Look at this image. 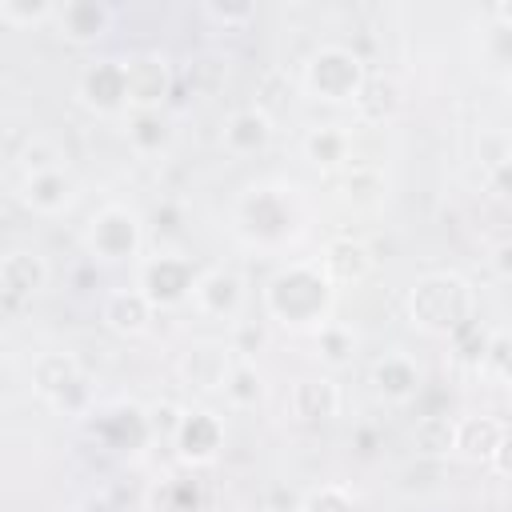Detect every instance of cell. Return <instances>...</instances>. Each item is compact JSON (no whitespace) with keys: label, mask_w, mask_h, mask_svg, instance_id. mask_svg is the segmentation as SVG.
<instances>
[{"label":"cell","mask_w":512,"mask_h":512,"mask_svg":"<svg viewBox=\"0 0 512 512\" xmlns=\"http://www.w3.org/2000/svg\"><path fill=\"white\" fill-rule=\"evenodd\" d=\"M332 280L324 276L320 264H292L284 272L272 276L264 300H268V312L280 320V324H320L332 308Z\"/></svg>","instance_id":"obj_1"},{"label":"cell","mask_w":512,"mask_h":512,"mask_svg":"<svg viewBox=\"0 0 512 512\" xmlns=\"http://www.w3.org/2000/svg\"><path fill=\"white\" fill-rule=\"evenodd\" d=\"M408 312L424 332L452 336L460 324L472 320V288L456 272H432L412 284Z\"/></svg>","instance_id":"obj_2"},{"label":"cell","mask_w":512,"mask_h":512,"mask_svg":"<svg viewBox=\"0 0 512 512\" xmlns=\"http://www.w3.org/2000/svg\"><path fill=\"white\" fill-rule=\"evenodd\" d=\"M364 80H368L364 60L352 48H344V44H324L304 64V88L312 96H320V100H332V104L356 100V92L364 88Z\"/></svg>","instance_id":"obj_3"},{"label":"cell","mask_w":512,"mask_h":512,"mask_svg":"<svg viewBox=\"0 0 512 512\" xmlns=\"http://www.w3.org/2000/svg\"><path fill=\"white\" fill-rule=\"evenodd\" d=\"M32 388L60 412H84L92 404V388L88 376L80 368L76 356L68 352H44L32 364Z\"/></svg>","instance_id":"obj_4"},{"label":"cell","mask_w":512,"mask_h":512,"mask_svg":"<svg viewBox=\"0 0 512 512\" xmlns=\"http://www.w3.org/2000/svg\"><path fill=\"white\" fill-rule=\"evenodd\" d=\"M88 252L100 260H128L140 248V220L124 204H108L88 220Z\"/></svg>","instance_id":"obj_5"},{"label":"cell","mask_w":512,"mask_h":512,"mask_svg":"<svg viewBox=\"0 0 512 512\" xmlns=\"http://www.w3.org/2000/svg\"><path fill=\"white\" fill-rule=\"evenodd\" d=\"M196 280H200V272L192 268V260H184V256H152V260H144L136 288L148 296L152 308H172V304H180V300H188L196 292Z\"/></svg>","instance_id":"obj_6"},{"label":"cell","mask_w":512,"mask_h":512,"mask_svg":"<svg viewBox=\"0 0 512 512\" xmlns=\"http://www.w3.org/2000/svg\"><path fill=\"white\" fill-rule=\"evenodd\" d=\"M80 100L100 116H116L128 108V68L124 60H92L80 72Z\"/></svg>","instance_id":"obj_7"},{"label":"cell","mask_w":512,"mask_h":512,"mask_svg":"<svg viewBox=\"0 0 512 512\" xmlns=\"http://www.w3.org/2000/svg\"><path fill=\"white\" fill-rule=\"evenodd\" d=\"M44 284H48V264L36 252L16 248L0 260V304L8 316H16Z\"/></svg>","instance_id":"obj_8"},{"label":"cell","mask_w":512,"mask_h":512,"mask_svg":"<svg viewBox=\"0 0 512 512\" xmlns=\"http://www.w3.org/2000/svg\"><path fill=\"white\" fill-rule=\"evenodd\" d=\"M232 364H236V360H232V344L224 348V344L204 340V344H192V348L180 356V380H184L188 388H196V392H216V388L228 384Z\"/></svg>","instance_id":"obj_9"},{"label":"cell","mask_w":512,"mask_h":512,"mask_svg":"<svg viewBox=\"0 0 512 512\" xmlns=\"http://www.w3.org/2000/svg\"><path fill=\"white\" fill-rule=\"evenodd\" d=\"M128 68V108L132 112H160L168 88H172V76H168V64L160 56H132L124 60Z\"/></svg>","instance_id":"obj_10"},{"label":"cell","mask_w":512,"mask_h":512,"mask_svg":"<svg viewBox=\"0 0 512 512\" xmlns=\"http://www.w3.org/2000/svg\"><path fill=\"white\" fill-rule=\"evenodd\" d=\"M52 24L72 44H96L112 28V8L100 0H68V4H56Z\"/></svg>","instance_id":"obj_11"},{"label":"cell","mask_w":512,"mask_h":512,"mask_svg":"<svg viewBox=\"0 0 512 512\" xmlns=\"http://www.w3.org/2000/svg\"><path fill=\"white\" fill-rule=\"evenodd\" d=\"M100 420L92 424L100 436H104V444L108 448H116V452H136L148 436H152V428H148V412L144 408H136V404H112V408H104V412H96Z\"/></svg>","instance_id":"obj_12"},{"label":"cell","mask_w":512,"mask_h":512,"mask_svg":"<svg viewBox=\"0 0 512 512\" xmlns=\"http://www.w3.org/2000/svg\"><path fill=\"white\" fill-rule=\"evenodd\" d=\"M176 452H180V460H188V464H208L216 452H220V444H224V428H220V420L212 416V412H184V420H180V428H176Z\"/></svg>","instance_id":"obj_13"},{"label":"cell","mask_w":512,"mask_h":512,"mask_svg":"<svg viewBox=\"0 0 512 512\" xmlns=\"http://www.w3.org/2000/svg\"><path fill=\"white\" fill-rule=\"evenodd\" d=\"M192 296H196V308L208 316H236L244 304V284L228 268H208V272H200Z\"/></svg>","instance_id":"obj_14"},{"label":"cell","mask_w":512,"mask_h":512,"mask_svg":"<svg viewBox=\"0 0 512 512\" xmlns=\"http://www.w3.org/2000/svg\"><path fill=\"white\" fill-rule=\"evenodd\" d=\"M220 140H224V148H228L232 156H252V152H260V148L272 140V116H268L260 104L240 108V112L228 116Z\"/></svg>","instance_id":"obj_15"},{"label":"cell","mask_w":512,"mask_h":512,"mask_svg":"<svg viewBox=\"0 0 512 512\" xmlns=\"http://www.w3.org/2000/svg\"><path fill=\"white\" fill-rule=\"evenodd\" d=\"M292 412L308 424H324L340 412V388L328 380V376H304L292 384V396H288Z\"/></svg>","instance_id":"obj_16"},{"label":"cell","mask_w":512,"mask_h":512,"mask_svg":"<svg viewBox=\"0 0 512 512\" xmlns=\"http://www.w3.org/2000/svg\"><path fill=\"white\" fill-rule=\"evenodd\" d=\"M320 268L332 284H360L368 272H372V248L360 244V240H332L320 256Z\"/></svg>","instance_id":"obj_17"},{"label":"cell","mask_w":512,"mask_h":512,"mask_svg":"<svg viewBox=\"0 0 512 512\" xmlns=\"http://www.w3.org/2000/svg\"><path fill=\"white\" fill-rule=\"evenodd\" d=\"M76 196V180L64 172V168H52V172H36L24 180V204L32 212H44V216H56L72 204Z\"/></svg>","instance_id":"obj_18"},{"label":"cell","mask_w":512,"mask_h":512,"mask_svg":"<svg viewBox=\"0 0 512 512\" xmlns=\"http://www.w3.org/2000/svg\"><path fill=\"white\" fill-rule=\"evenodd\" d=\"M152 320V304L140 288H120L104 300V324L120 336H140Z\"/></svg>","instance_id":"obj_19"},{"label":"cell","mask_w":512,"mask_h":512,"mask_svg":"<svg viewBox=\"0 0 512 512\" xmlns=\"http://www.w3.org/2000/svg\"><path fill=\"white\" fill-rule=\"evenodd\" d=\"M504 424L496 416H468L456 420V452H464L468 460H492V452L504 440Z\"/></svg>","instance_id":"obj_20"},{"label":"cell","mask_w":512,"mask_h":512,"mask_svg":"<svg viewBox=\"0 0 512 512\" xmlns=\"http://www.w3.org/2000/svg\"><path fill=\"white\" fill-rule=\"evenodd\" d=\"M372 384H376L380 396L404 404V400H412V396L420 392V372H416V364H412L408 356H384V360L372 368Z\"/></svg>","instance_id":"obj_21"},{"label":"cell","mask_w":512,"mask_h":512,"mask_svg":"<svg viewBox=\"0 0 512 512\" xmlns=\"http://www.w3.org/2000/svg\"><path fill=\"white\" fill-rule=\"evenodd\" d=\"M352 104H356L360 120H368V124H384V120L400 108V84H396L392 76H384V72H380V76H368Z\"/></svg>","instance_id":"obj_22"},{"label":"cell","mask_w":512,"mask_h":512,"mask_svg":"<svg viewBox=\"0 0 512 512\" xmlns=\"http://www.w3.org/2000/svg\"><path fill=\"white\" fill-rule=\"evenodd\" d=\"M412 448L424 456V460H440L456 448V420L444 416V412H428L412 424Z\"/></svg>","instance_id":"obj_23"},{"label":"cell","mask_w":512,"mask_h":512,"mask_svg":"<svg viewBox=\"0 0 512 512\" xmlns=\"http://www.w3.org/2000/svg\"><path fill=\"white\" fill-rule=\"evenodd\" d=\"M352 152V136L344 128H316L304 136V156L316 164V168H340V164H352L348 160Z\"/></svg>","instance_id":"obj_24"},{"label":"cell","mask_w":512,"mask_h":512,"mask_svg":"<svg viewBox=\"0 0 512 512\" xmlns=\"http://www.w3.org/2000/svg\"><path fill=\"white\" fill-rule=\"evenodd\" d=\"M224 396L236 404V408H256L264 400V376L256 372L252 360H236L232 372H228V384H224Z\"/></svg>","instance_id":"obj_25"},{"label":"cell","mask_w":512,"mask_h":512,"mask_svg":"<svg viewBox=\"0 0 512 512\" xmlns=\"http://www.w3.org/2000/svg\"><path fill=\"white\" fill-rule=\"evenodd\" d=\"M128 144L140 152V156H152L168 144V124L160 112H132L128 116Z\"/></svg>","instance_id":"obj_26"},{"label":"cell","mask_w":512,"mask_h":512,"mask_svg":"<svg viewBox=\"0 0 512 512\" xmlns=\"http://www.w3.org/2000/svg\"><path fill=\"white\" fill-rule=\"evenodd\" d=\"M316 348H320V360H324V364L340 368V364L352 360L356 336H352V328H344V324H324L320 336H316Z\"/></svg>","instance_id":"obj_27"},{"label":"cell","mask_w":512,"mask_h":512,"mask_svg":"<svg viewBox=\"0 0 512 512\" xmlns=\"http://www.w3.org/2000/svg\"><path fill=\"white\" fill-rule=\"evenodd\" d=\"M56 16V4L48 0H0V20L12 28H32Z\"/></svg>","instance_id":"obj_28"},{"label":"cell","mask_w":512,"mask_h":512,"mask_svg":"<svg viewBox=\"0 0 512 512\" xmlns=\"http://www.w3.org/2000/svg\"><path fill=\"white\" fill-rule=\"evenodd\" d=\"M452 344H456V356L464 364H488V348H492V332H484L476 320L460 324L452 332Z\"/></svg>","instance_id":"obj_29"},{"label":"cell","mask_w":512,"mask_h":512,"mask_svg":"<svg viewBox=\"0 0 512 512\" xmlns=\"http://www.w3.org/2000/svg\"><path fill=\"white\" fill-rule=\"evenodd\" d=\"M20 168H24V176H36V172H52V168H64V152H60L52 140H44V136H32V140H28V148L20 152Z\"/></svg>","instance_id":"obj_30"},{"label":"cell","mask_w":512,"mask_h":512,"mask_svg":"<svg viewBox=\"0 0 512 512\" xmlns=\"http://www.w3.org/2000/svg\"><path fill=\"white\" fill-rule=\"evenodd\" d=\"M188 88L196 96H216L224 88V64L216 56H200L188 64Z\"/></svg>","instance_id":"obj_31"},{"label":"cell","mask_w":512,"mask_h":512,"mask_svg":"<svg viewBox=\"0 0 512 512\" xmlns=\"http://www.w3.org/2000/svg\"><path fill=\"white\" fill-rule=\"evenodd\" d=\"M296 512H352V500H348V492H344V488L324 484V488L308 492V496L300 500V508H296Z\"/></svg>","instance_id":"obj_32"},{"label":"cell","mask_w":512,"mask_h":512,"mask_svg":"<svg viewBox=\"0 0 512 512\" xmlns=\"http://www.w3.org/2000/svg\"><path fill=\"white\" fill-rule=\"evenodd\" d=\"M204 16L216 20V24H224V28H240V24H248V20L256 16V4H248V0H240V4L208 0V4H204Z\"/></svg>","instance_id":"obj_33"},{"label":"cell","mask_w":512,"mask_h":512,"mask_svg":"<svg viewBox=\"0 0 512 512\" xmlns=\"http://www.w3.org/2000/svg\"><path fill=\"white\" fill-rule=\"evenodd\" d=\"M196 504H200L196 484H188V480L164 484V512H196Z\"/></svg>","instance_id":"obj_34"},{"label":"cell","mask_w":512,"mask_h":512,"mask_svg":"<svg viewBox=\"0 0 512 512\" xmlns=\"http://www.w3.org/2000/svg\"><path fill=\"white\" fill-rule=\"evenodd\" d=\"M368 188H380V172H372V168H356V172L348 176V184H344V196L356 200V204H372L376 192H368Z\"/></svg>","instance_id":"obj_35"},{"label":"cell","mask_w":512,"mask_h":512,"mask_svg":"<svg viewBox=\"0 0 512 512\" xmlns=\"http://www.w3.org/2000/svg\"><path fill=\"white\" fill-rule=\"evenodd\" d=\"M144 412H148L152 436H176V428H180V420H184V412H176L172 404H152V408H144Z\"/></svg>","instance_id":"obj_36"},{"label":"cell","mask_w":512,"mask_h":512,"mask_svg":"<svg viewBox=\"0 0 512 512\" xmlns=\"http://www.w3.org/2000/svg\"><path fill=\"white\" fill-rule=\"evenodd\" d=\"M264 348V332L260 328H252V324H240L236 328V336H232V352H240L244 360L252 356V352H260Z\"/></svg>","instance_id":"obj_37"},{"label":"cell","mask_w":512,"mask_h":512,"mask_svg":"<svg viewBox=\"0 0 512 512\" xmlns=\"http://www.w3.org/2000/svg\"><path fill=\"white\" fill-rule=\"evenodd\" d=\"M488 364L504 376V380H512V344L504 340V336H492V348H488Z\"/></svg>","instance_id":"obj_38"},{"label":"cell","mask_w":512,"mask_h":512,"mask_svg":"<svg viewBox=\"0 0 512 512\" xmlns=\"http://www.w3.org/2000/svg\"><path fill=\"white\" fill-rule=\"evenodd\" d=\"M492 268H496V276L512 280V240H500V244L492 248Z\"/></svg>","instance_id":"obj_39"},{"label":"cell","mask_w":512,"mask_h":512,"mask_svg":"<svg viewBox=\"0 0 512 512\" xmlns=\"http://www.w3.org/2000/svg\"><path fill=\"white\" fill-rule=\"evenodd\" d=\"M492 464H496V472H504V476H512V432H504V440H500V448L492 452Z\"/></svg>","instance_id":"obj_40"},{"label":"cell","mask_w":512,"mask_h":512,"mask_svg":"<svg viewBox=\"0 0 512 512\" xmlns=\"http://www.w3.org/2000/svg\"><path fill=\"white\" fill-rule=\"evenodd\" d=\"M492 188L500 196H512V160H504L500 168H492Z\"/></svg>","instance_id":"obj_41"},{"label":"cell","mask_w":512,"mask_h":512,"mask_svg":"<svg viewBox=\"0 0 512 512\" xmlns=\"http://www.w3.org/2000/svg\"><path fill=\"white\" fill-rule=\"evenodd\" d=\"M152 220H156V228H164V232H176V228H180V224H176V220H180V212H176L172 204L156 208V212H152Z\"/></svg>","instance_id":"obj_42"},{"label":"cell","mask_w":512,"mask_h":512,"mask_svg":"<svg viewBox=\"0 0 512 512\" xmlns=\"http://www.w3.org/2000/svg\"><path fill=\"white\" fill-rule=\"evenodd\" d=\"M72 512H116V508H112V500H104V496H84Z\"/></svg>","instance_id":"obj_43"},{"label":"cell","mask_w":512,"mask_h":512,"mask_svg":"<svg viewBox=\"0 0 512 512\" xmlns=\"http://www.w3.org/2000/svg\"><path fill=\"white\" fill-rule=\"evenodd\" d=\"M356 444H360V456H372V448H376V432H372V428H360V432H356Z\"/></svg>","instance_id":"obj_44"},{"label":"cell","mask_w":512,"mask_h":512,"mask_svg":"<svg viewBox=\"0 0 512 512\" xmlns=\"http://www.w3.org/2000/svg\"><path fill=\"white\" fill-rule=\"evenodd\" d=\"M492 16H496V20H508V24H512V4H496V8H492Z\"/></svg>","instance_id":"obj_45"},{"label":"cell","mask_w":512,"mask_h":512,"mask_svg":"<svg viewBox=\"0 0 512 512\" xmlns=\"http://www.w3.org/2000/svg\"><path fill=\"white\" fill-rule=\"evenodd\" d=\"M508 88H512V72H508Z\"/></svg>","instance_id":"obj_46"}]
</instances>
